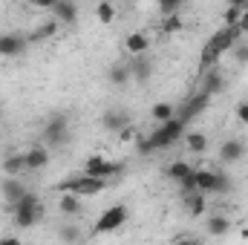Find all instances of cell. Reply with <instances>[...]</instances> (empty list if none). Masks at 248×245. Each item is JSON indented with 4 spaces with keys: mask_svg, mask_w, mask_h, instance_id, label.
Here are the masks:
<instances>
[{
    "mask_svg": "<svg viewBox=\"0 0 248 245\" xmlns=\"http://www.w3.org/2000/svg\"><path fill=\"white\" fill-rule=\"evenodd\" d=\"M185 133H187V122H182L179 116H173V119H168V122L156 124V130H150V136L141 138V141L136 144V150H139L141 156L156 153V150H168L170 144H176L179 138H185Z\"/></svg>",
    "mask_w": 248,
    "mask_h": 245,
    "instance_id": "1",
    "label": "cell"
},
{
    "mask_svg": "<svg viewBox=\"0 0 248 245\" xmlns=\"http://www.w3.org/2000/svg\"><path fill=\"white\" fill-rule=\"evenodd\" d=\"M9 208H12V216H15V228H20V231L38 225L41 216H44V205H41L38 193H32V190H26V193H23L15 205H9Z\"/></svg>",
    "mask_w": 248,
    "mask_h": 245,
    "instance_id": "2",
    "label": "cell"
},
{
    "mask_svg": "<svg viewBox=\"0 0 248 245\" xmlns=\"http://www.w3.org/2000/svg\"><path fill=\"white\" fill-rule=\"evenodd\" d=\"M107 187V179H98V176H87L84 170L81 173H72L66 176L63 182H58V190H72L78 196H95Z\"/></svg>",
    "mask_w": 248,
    "mask_h": 245,
    "instance_id": "3",
    "label": "cell"
},
{
    "mask_svg": "<svg viewBox=\"0 0 248 245\" xmlns=\"http://www.w3.org/2000/svg\"><path fill=\"white\" fill-rule=\"evenodd\" d=\"M44 144L52 150H58V147H63L66 141H69V122H66V116L63 113H55V116H49L46 119V124H44Z\"/></svg>",
    "mask_w": 248,
    "mask_h": 245,
    "instance_id": "4",
    "label": "cell"
},
{
    "mask_svg": "<svg viewBox=\"0 0 248 245\" xmlns=\"http://www.w3.org/2000/svg\"><path fill=\"white\" fill-rule=\"evenodd\" d=\"M127 216H130L127 205H113V208H107V211L95 219L93 231H95V234H110V231H119L124 222H127Z\"/></svg>",
    "mask_w": 248,
    "mask_h": 245,
    "instance_id": "5",
    "label": "cell"
},
{
    "mask_svg": "<svg viewBox=\"0 0 248 245\" xmlns=\"http://www.w3.org/2000/svg\"><path fill=\"white\" fill-rule=\"evenodd\" d=\"M208 104H211V95L205 92V90H199V92H193V95H187L185 104L182 107H176V116L182 119V122H193V119H199L205 110H208Z\"/></svg>",
    "mask_w": 248,
    "mask_h": 245,
    "instance_id": "6",
    "label": "cell"
},
{
    "mask_svg": "<svg viewBox=\"0 0 248 245\" xmlns=\"http://www.w3.org/2000/svg\"><path fill=\"white\" fill-rule=\"evenodd\" d=\"M122 170H124L122 162H110V159H104V156H90V159L84 162V173H87V176H98V179L119 176Z\"/></svg>",
    "mask_w": 248,
    "mask_h": 245,
    "instance_id": "7",
    "label": "cell"
},
{
    "mask_svg": "<svg viewBox=\"0 0 248 245\" xmlns=\"http://www.w3.org/2000/svg\"><path fill=\"white\" fill-rule=\"evenodd\" d=\"M29 46V38L20 32H0V58H20Z\"/></svg>",
    "mask_w": 248,
    "mask_h": 245,
    "instance_id": "8",
    "label": "cell"
},
{
    "mask_svg": "<svg viewBox=\"0 0 248 245\" xmlns=\"http://www.w3.org/2000/svg\"><path fill=\"white\" fill-rule=\"evenodd\" d=\"M246 141H240V138H225L222 144H219V159L225 162V165H237V162H243L246 159Z\"/></svg>",
    "mask_w": 248,
    "mask_h": 245,
    "instance_id": "9",
    "label": "cell"
},
{
    "mask_svg": "<svg viewBox=\"0 0 248 245\" xmlns=\"http://www.w3.org/2000/svg\"><path fill=\"white\" fill-rule=\"evenodd\" d=\"M127 124H130V116L124 113L122 107H110V110L101 113V127H104L107 133H122Z\"/></svg>",
    "mask_w": 248,
    "mask_h": 245,
    "instance_id": "10",
    "label": "cell"
},
{
    "mask_svg": "<svg viewBox=\"0 0 248 245\" xmlns=\"http://www.w3.org/2000/svg\"><path fill=\"white\" fill-rule=\"evenodd\" d=\"M124 52H127V55H147V52H150V35L141 32V29L130 32V35L124 38Z\"/></svg>",
    "mask_w": 248,
    "mask_h": 245,
    "instance_id": "11",
    "label": "cell"
},
{
    "mask_svg": "<svg viewBox=\"0 0 248 245\" xmlns=\"http://www.w3.org/2000/svg\"><path fill=\"white\" fill-rule=\"evenodd\" d=\"M26 156V170H44L49 165V147L46 144H35L29 150H23Z\"/></svg>",
    "mask_w": 248,
    "mask_h": 245,
    "instance_id": "12",
    "label": "cell"
},
{
    "mask_svg": "<svg viewBox=\"0 0 248 245\" xmlns=\"http://www.w3.org/2000/svg\"><path fill=\"white\" fill-rule=\"evenodd\" d=\"M182 205H185L187 216L199 219V216L205 214V208H208V199H205L202 190H187V193H182Z\"/></svg>",
    "mask_w": 248,
    "mask_h": 245,
    "instance_id": "13",
    "label": "cell"
},
{
    "mask_svg": "<svg viewBox=\"0 0 248 245\" xmlns=\"http://www.w3.org/2000/svg\"><path fill=\"white\" fill-rule=\"evenodd\" d=\"M52 15H55V20L61 26H72L78 20V6H75V0H55Z\"/></svg>",
    "mask_w": 248,
    "mask_h": 245,
    "instance_id": "14",
    "label": "cell"
},
{
    "mask_svg": "<svg viewBox=\"0 0 248 245\" xmlns=\"http://www.w3.org/2000/svg\"><path fill=\"white\" fill-rule=\"evenodd\" d=\"M0 190H3L6 205H15L26 193V184L20 182V176H6V179H0Z\"/></svg>",
    "mask_w": 248,
    "mask_h": 245,
    "instance_id": "15",
    "label": "cell"
},
{
    "mask_svg": "<svg viewBox=\"0 0 248 245\" xmlns=\"http://www.w3.org/2000/svg\"><path fill=\"white\" fill-rule=\"evenodd\" d=\"M130 72H133V81L139 84H147V78L153 75V63L147 61V55H130Z\"/></svg>",
    "mask_w": 248,
    "mask_h": 245,
    "instance_id": "16",
    "label": "cell"
},
{
    "mask_svg": "<svg viewBox=\"0 0 248 245\" xmlns=\"http://www.w3.org/2000/svg\"><path fill=\"white\" fill-rule=\"evenodd\" d=\"M58 208H61L63 216H81V211H84V202H81V196H78V193H72V190H61Z\"/></svg>",
    "mask_w": 248,
    "mask_h": 245,
    "instance_id": "17",
    "label": "cell"
},
{
    "mask_svg": "<svg viewBox=\"0 0 248 245\" xmlns=\"http://www.w3.org/2000/svg\"><path fill=\"white\" fill-rule=\"evenodd\" d=\"M202 90L214 98L217 92H222L225 90V75L219 72V66H211V69H205V81H202Z\"/></svg>",
    "mask_w": 248,
    "mask_h": 245,
    "instance_id": "18",
    "label": "cell"
},
{
    "mask_svg": "<svg viewBox=\"0 0 248 245\" xmlns=\"http://www.w3.org/2000/svg\"><path fill=\"white\" fill-rule=\"evenodd\" d=\"M0 170H3L6 176H23V173H26V156H23V153H6Z\"/></svg>",
    "mask_w": 248,
    "mask_h": 245,
    "instance_id": "19",
    "label": "cell"
},
{
    "mask_svg": "<svg viewBox=\"0 0 248 245\" xmlns=\"http://www.w3.org/2000/svg\"><path fill=\"white\" fill-rule=\"evenodd\" d=\"M107 78H110V84L113 87H127L130 81H133V72H130V63L127 61H116L110 66V72H107Z\"/></svg>",
    "mask_w": 248,
    "mask_h": 245,
    "instance_id": "20",
    "label": "cell"
},
{
    "mask_svg": "<svg viewBox=\"0 0 248 245\" xmlns=\"http://www.w3.org/2000/svg\"><path fill=\"white\" fill-rule=\"evenodd\" d=\"M214 184H217V170H211V168H196V190L214 193Z\"/></svg>",
    "mask_w": 248,
    "mask_h": 245,
    "instance_id": "21",
    "label": "cell"
},
{
    "mask_svg": "<svg viewBox=\"0 0 248 245\" xmlns=\"http://www.w3.org/2000/svg\"><path fill=\"white\" fill-rule=\"evenodd\" d=\"M205 228H208V234H211V237H225V234H228V228H231V222H228V216L214 214V216H208Z\"/></svg>",
    "mask_w": 248,
    "mask_h": 245,
    "instance_id": "22",
    "label": "cell"
},
{
    "mask_svg": "<svg viewBox=\"0 0 248 245\" xmlns=\"http://www.w3.org/2000/svg\"><path fill=\"white\" fill-rule=\"evenodd\" d=\"M116 6H113V0H98L95 3V17H98V23H104V26H110L113 20H116Z\"/></svg>",
    "mask_w": 248,
    "mask_h": 245,
    "instance_id": "23",
    "label": "cell"
},
{
    "mask_svg": "<svg viewBox=\"0 0 248 245\" xmlns=\"http://www.w3.org/2000/svg\"><path fill=\"white\" fill-rule=\"evenodd\" d=\"M219 58H222V52H219V49H217V46H214V44L208 41V44L202 46V55H199V69L205 72V69L217 66V61H219Z\"/></svg>",
    "mask_w": 248,
    "mask_h": 245,
    "instance_id": "24",
    "label": "cell"
},
{
    "mask_svg": "<svg viewBox=\"0 0 248 245\" xmlns=\"http://www.w3.org/2000/svg\"><path fill=\"white\" fill-rule=\"evenodd\" d=\"M150 116H153V122H168V119H173L176 116V107L170 104V101H156L153 107H150Z\"/></svg>",
    "mask_w": 248,
    "mask_h": 245,
    "instance_id": "25",
    "label": "cell"
},
{
    "mask_svg": "<svg viewBox=\"0 0 248 245\" xmlns=\"http://www.w3.org/2000/svg\"><path fill=\"white\" fill-rule=\"evenodd\" d=\"M185 141H187V150H190V153H205V150H208V136L199 133V130L185 133Z\"/></svg>",
    "mask_w": 248,
    "mask_h": 245,
    "instance_id": "26",
    "label": "cell"
},
{
    "mask_svg": "<svg viewBox=\"0 0 248 245\" xmlns=\"http://www.w3.org/2000/svg\"><path fill=\"white\" fill-rule=\"evenodd\" d=\"M58 26H61V23H58V20L52 17L49 23H44V26H41L38 32H32V35H26V38H29V44H41V41H46V38L58 35Z\"/></svg>",
    "mask_w": 248,
    "mask_h": 245,
    "instance_id": "27",
    "label": "cell"
},
{
    "mask_svg": "<svg viewBox=\"0 0 248 245\" xmlns=\"http://www.w3.org/2000/svg\"><path fill=\"white\" fill-rule=\"evenodd\" d=\"M190 170H193V168L187 165L185 159H179V162H173V165L168 168V176H170L173 182H179V179H185V176H187V173H190Z\"/></svg>",
    "mask_w": 248,
    "mask_h": 245,
    "instance_id": "28",
    "label": "cell"
},
{
    "mask_svg": "<svg viewBox=\"0 0 248 245\" xmlns=\"http://www.w3.org/2000/svg\"><path fill=\"white\" fill-rule=\"evenodd\" d=\"M231 187H234L231 176H228L225 170H217V184H214V193H217V196H225V193H231Z\"/></svg>",
    "mask_w": 248,
    "mask_h": 245,
    "instance_id": "29",
    "label": "cell"
},
{
    "mask_svg": "<svg viewBox=\"0 0 248 245\" xmlns=\"http://www.w3.org/2000/svg\"><path fill=\"white\" fill-rule=\"evenodd\" d=\"M84 234H81V228L78 225H61L58 228V240H63V243H78Z\"/></svg>",
    "mask_w": 248,
    "mask_h": 245,
    "instance_id": "30",
    "label": "cell"
},
{
    "mask_svg": "<svg viewBox=\"0 0 248 245\" xmlns=\"http://www.w3.org/2000/svg\"><path fill=\"white\" fill-rule=\"evenodd\" d=\"M243 9H246V6H231V3H228V9H225V15H222L225 26H234V23H240V17H243Z\"/></svg>",
    "mask_w": 248,
    "mask_h": 245,
    "instance_id": "31",
    "label": "cell"
},
{
    "mask_svg": "<svg viewBox=\"0 0 248 245\" xmlns=\"http://www.w3.org/2000/svg\"><path fill=\"white\" fill-rule=\"evenodd\" d=\"M162 29H165V35L179 32V29H182V17H179L176 12H173V15H165V26H162Z\"/></svg>",
    "mask_w": 248,
    "mask_h": 245,
    "instance_id": "32",
    "label": "cell"
},
{
    "mask_svg": "<svg viewBox=\"0 0 248 245\" xmlns=\"http://www.w3.org/2000/svg\"><path fill=\"white\" fill-rule=\"evenodd\" d=\"M179 187H182V193H187V190H196V168L187 173L185 179H179Z\"/></svg>",
    "mask_w": 248,
    "mask_h": 245,
    "instance_id": "33",
    "label": "cell"
},
{
    "mask_svg": "<svg viewBox=\"0 0 248 245\" xmlns=\"http://www.w3.org/2000/svg\"><path fill=\"white\" fill-rule=\"evenodd\" d=\"M182 3H185V0H159V9H162V15H173Z\"/></svg>",
    "mask_w": 248,
    "mask_h": 245,
    "instance_id": "34",
    "label": "cell"
},
{
    "mask_svg": "<svg viewBox=\"0 0 248 245\" xmlns=\"http://www.w3.org/2000/svg\"><path fill=\"white\" fill-rule=\"evenodd\" d=\"M231 52H234V58H237L240 63H248V44H246V41H240Z\"/></svg>",
    "mask_w": 248,
    "mask_h": 245,
    "instance_id": "35",
    "label": "cell"
},
{
    "mask_svg": "<svg viewBox=\"0 0 248 245\" xmlns=\"http://www.w3.org/2000/svg\"><path fill=\"white\" fill-rule=\"evenodd\" d=\"M237 122L248 124V101H240V104H237Z\"/></svg>",
    "mask_w": 248,
    "mask_h": 245,
    "instance_id": "36",
    "label": "cell"
},
{
    "mask_svg": "<svg viewBox=\"0 0 248 245\" xmlns=\"http://www.w3.org/2000/svg\"><path fill=\"white\" fill-rule=\"evenodd\" d=\"M29 3L41 12H52V6H55V0H29Z\"/></svg>",
    "mask_w": 248,
    "mask_h": 245,
    "instance_id": "37",
    "label": "cell"
},
{
    "mask_svg": "<svg viewBox=\"0 0 248 245\" xmlns=\"http://www.w3.org/2000/svg\"><path fill=\"white\" fill-rule=\"evenodd\" d=\"M237 26H240V32H243V35H248V6L243 9V17H240V23H237Z\"/></svg>",
    "mask_w": 248,
    "mask_h": 245,
    "instance_id": "38",
    "label": "cell"
},
{
    "mask_svg": "<svg viewBox=\"0 0 248 245\" xmlns=\"http://www.w3.org/2000/svg\"><path fill=\"white\" fill-rule=\"evenodd\" d=\"M231 6H248V0H228Z\"/></svg>",
    "mask_w": 248,
    "mask_h": 245,
    "instance_id": "39",
    "label": "cell"
},
{
    "mask_svg": "<svg viewBox=\"0 0 248 245\" xmlns=\"http://www.w3.org/2000/svg\"><path fill=\"white\" fill-rule=\"evenodd\" d=\"M0 122H3V110H0Z\"/></svg>",
    "mask_w": 248,
    "mask_h": 245,
    "instance_id": "40",
    "label": "cell"
}]
</instances>
